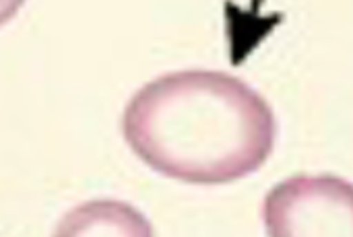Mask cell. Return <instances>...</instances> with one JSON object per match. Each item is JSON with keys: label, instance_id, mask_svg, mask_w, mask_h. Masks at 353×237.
Returning <instances> with one entry per match:
<instances>
[{"label": "cell", "instance_id": "obj_4", "mask_svg": "<svg viewBox=\"0 0 353 237\" xmlns=\"http://www.w3.org/2000/svg\"><path fill=\"white\" fill-rule=\"evenodd\" d=\"M25 4V0H0V27L8 23Z\"/></svg>", "mask_w": 353, "mask_h": 237}, {"label": "cell", "instance_id": "obj_3", "mask_svg": "<svg viewBox=\"0 0 353 237\" xmlns=\"http://www.w3.org/2000/svg\"><path fill=\"white\" fill-rule=\"evenodd\" d=\"M56 236H153L151 225L130 205L93 200L70 211L58 225Z\"/></svg>", "mask_w": 353, "mask_h": 237}, {"label": "cell", "instance_id": "obj_1", "mask_svg": "<svg viewBox=\"0 0 353 237\" xmlns=\"http://www.w3.org/2000/svg\"><path fill=\"white\" fill-rule=\"evenodd\" d=\"M122 132L157 174L215 186L261 169L277 126L271 105L244 81L219 70H180L132 95Z\"/></svg>", "mask_w": 353, "mask_h": 237}, {"label": "cell", "instance_id": "obj_2", "mask_svg": "<svg viewBox=\"0 0 353 237\" xmlns=\"http://www.w3.org/2000/svg\"><path fill=\"white\" fill-rule=\"evenodd\" d=\"M267 236L353 237V184L337 176H294L269 190Z\"/></svg>", "mask_w": 353, "mask_h": 237}]
</instances>
